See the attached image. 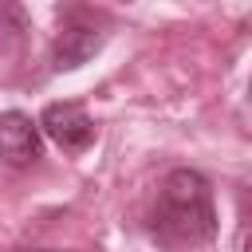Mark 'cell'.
I'll return each mask as SVG.
<instances>
[{
	"instance_id": "3957f363",
	"label": "cell",
	"mask_w": 252,
	"mask_h": 252,
	"mask_svg": "<svg viewBox=\"0 0 252 252\" xmlns=\"http://www.w3.org/2000/svg\"><path fill=\"white\" fill-rule=\"evenodd\" d=\"M0 158L8 165H32L39 158V122L20 110L0 114Z\"/></svg>"
},
{
	"instance_id": "8992f818",
	"label": "cell",
	"mask_w": 252,
	"mask_h": 252,
	"mask_svg": "<svg viewBox=\"0 0 252 252\" xmlns=\"http://www.w3.org/2000/svg\"><path fill=\"white\" fill-rule=\"evenodd\" d=\"M248 98H252V83H248Z\"/></svg>"
},
{
	"instance_id": "6da1fadb",
	"label": "cell",
	"mask_w": 252,
	"mask_h": 252,
	"mask_svg": "<svg viewBox=\"0 0 252 252\" xmlns=\"http://www.w3.org/2000/svg\"><path fill=\"white\" fill-rule=\"evenodd\" d=\"M154 232L169 248L185 244H205L217 232V213H213V193L209 181L197 169H173L154 201Z\"/></svg>"
},
{
	"instance_id": "5b68a950",
	"label": "cell",
	"mask_w": 252,
	"mask_h": 252,
	"mask_svg": "<svg viewBox=\"0 0 252 252\" xmlns=\"http://www.w3.org/2000/svg\"><path fill=\"white\" fill-rule=\"evenodd\" d=\"M244 252H252V232H248V240H244Z\"/></svg>"
},
{
	"instance_id": "7a4b0ae2",
	"label": "cell",
	"mask_w": 252,
	"mask_h": 252,
	"mask_svg": "<svg viewBox=\"0 0 252 252\" xmlns=\"http://www.w3.org/2000/svg\"><path fill=\"white\" fill-rule=\"evenodd\" d=\"M39 130L67 154H83L94 142V118L79 106V102H47L39 114Z\"/></svg>"
},
{
	"instance_id": "277c9868",
	"label": "cell",
	"mask_w": 252,
	"mask_h": 252,
	"mask_svg": "<svg viewBox=\"0 0 252 252\" xmlns=\"http://www.w3.org/2000/svg\"><path fill=\"white\" fill-rule=\"evenodd\" d=\"M98 47H102V32H98V28H91V24H67V28L55 35L51 67H55V71H75V67H83Z\"/></svg>"
}]
</instances>
